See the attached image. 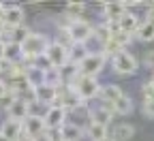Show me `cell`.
Returning a JSON list of instances; mask_svg holds the SVG:
<instances>
[{"label":"cell","instance_id":"obj_1","mask_svg":"<svg viewBox=\"0 0 154 141\" xmlns=\"http://www.w3.org/2000/svg\"><path fill=\"white\" fill-rule=\"evenodd\" d=\"M49 36L45 32H30L26 36V41L22 43L24 49V62L26 64H36L41 58H45V51L49 47Z\"/></svg>","mask_w":154,"mask_h":141},{"label":"cell","instance_id":"obj_11","mask_svg":"<svg viewBox=\"0 0 154 141\" xmlns=\"http://www.w3.org/2000/svg\"><path fill=\"white\" fill-rule=\"evenodd\" d=\"M34 100L43 103L45 107H54L56 100H58V88H54V86H49V84H43L41 88L34 90Z\"/></svg>","mask_w":154,"mask_h":141},{"label":"cell","instance_id":"obj_6","mask_svg":"<svg viewBox=\"0 0 154 141\" xmlns=\"http://www.w3.org/2000/svg\"><path fill=\"white\" fill-rule=\"evenodd\" d=\"M105 62H107V58L103 56V54H90L84 62L79 64V75H86V77H96L101 71H103V66H105Z\"/></svg>","mask_w":154,"mask_h":141},{"label":"cell","instance_id":"obj_24","mask_svg":"<svg viewBox=\"0 0 154 141\" xmlns=\"http://www.w3.org/2000/svg\"><path fill=\"white\" fill-rule=\"evenodd\" d=\"M111 109H113V113H118V115H128V113L133 111V98H131L128 94H122V96L111 105Z\"/></svg>","mask_w":154,"mask_h":141},{"label":"cell","instance_id":"obj_31","mask_svg":"<svg viewBox=\"0 0 154 141\" xmlns=\"http://www.w3.org/2000/svg\"><path fill=\"white\" fill-rule=\"evenodd\" d=\"M34 141H49V137H47V135H45V133H43V135H41V137H36V139H34Z\"/></svg>","mask_w":154,"mask_h":141},{"label":"cell","instance_id":"obj_16","mask_svg":"<svg viewBox=\"0 0 154 141\" xmlns=\"http://www.w3.org/2000/svg\"><path fill=\"white\" fill-rule=\"evenodd\" d=\"M84 124H77V122H66L62 124V128H60V137L62 139H66V141H79V139H84L86 137V133H84Z\"/></svg>","mask_w":154,"mask_h":141},{"label":"cell","instance_id":"obj_5","mask_svg":"<svg viewBox=\"0 0 154 141\" xmlns=\"http://www.w3.org/2000/svg\"><path fill=\"white\" fill-rule=\"evenodd\" d=\"M45 64L47 66H51V69H62L66 62H69V49L64 47V45H60V43H56V41H51L49 43V47H47V51H45Z\"/></svg>","mask_w":154,"mask_h":141},{"label":"cell","instance_id":"obj_26","mask_svg":"<svg viewBox=\"0 0 154 141\" xmlns=\"http://www.w3.org/2000/svg\"><path fill=\"white\" fill-rule=\"evenodd\" d=\"M141 96H143V100H154V84L152 81L141 86Z\"/></svg>","mask_w":154,"mask_h":141},{"label":"cell","instance_id":"obj_7","mask_svg":"<svg viewBox=\"0 0 154 141\" xmlns=\"http://www.w3.org/2000/svg\"><path fill=\"white\" fill-rule=\"evenodd\" d=\"M2 24H5L7 28L24 26V24H26V11L19 7V5H9V7H5V13H2Z\"/></svg>","mask_w":154,"mask_h":141},{"label":"cell","instance_id":"obj_13","mask_svg":"<svg viewBox=\"0 0 154 141\" xmlns=\"http://www.w3.org/2000/svg\"><path fill=\"white\" fill-rule=\"evenodd\" d=\"M126 13H128V5H124V2H107L103 7L105 22H120Z\"/></svg>","mask_w":154,"mask_h":141},{"label":"cell","instance_id":"obj_20","mask_svg":"<svg viewBox=\"0 0 154 141\" xmlns=\"http://www.w3.org/2000/svg\"><path fill=\"white\" fill-rule=\"evenodd\" d=\"M88 56H90V49H88L86 43H73L69 47V60L75 62V64H82Z\"/></svg>","mask_w":154,"mask_h":141},{"label":"cell","instance_id":"obj_4","mask_svg":"<svg viewBox=\"0 0 154 141\" xmlns=\"http://www.w3.org/2000/svg\"><path fill=\"white\" fill-rule=\"evenodd\" d=\"M111 66H113V71L118 73V75H135L137 73V69H139V62H137V58H135L133 54H128L126 49L122 51V54H118V56H113L111 58Z\"/></svg>","mask_w":154,"mask_h":141},{"label":"cell","instance_id":"obj_35","mask_svg":"<svg viewBox=\"0 0 154 141\" xmlns=\"http://www.w3.org/2000/svg\"><path fill=\"white\" fill-rule=\"evenodd\" d=\"M60 141H66V139H60Z\"/></svg>","mask_w":154,"mask_h":141},{"label":"cell","instance_id":"obj_22","mask_svg":"<svg viewBox=\"0 0 154 141\" xmlns=\"http://www.w3.org/2000/svg\"><path fill=\"white\" fill-rule=\"evenodd\" d=\"M84 133H86V137L90 141H101V139H105L109 135L107 133V126H101V124H96V122H88L86 128H84Z\"/></svg>","mask_w":154,"mask_h":141},{"label":"cell","instance_id":"obj_12","mask_svg":"<svg viewBox=\"0 0 154 141\" xmlns=\"http://www.w3.org/2000/svg\"><path fill=\"white\" fill-rule=\"evenodd\" d=\"M24 133L28 135V137H41L47 128H45V120L41 118V115H28L26 120H24Z\"/></svg>","mask_w":154,"mask_h":141},{"label":"cell","instance_id":"obj_32","mask_svg":"<svg viewBox=\"0 0 154 141\" xmlns=\"http://www.w3.org/2000/svg\"><path fill=\"white\" fill-rule=\"evenodd\" d=\"M101 141H116V139H113L111 135H107V137H105V139H101Z\"/></svg>","mask_w":154,"mask_h":141},{"label":"cell","instance_id":"obj_3","mask_svg":"<svg viewBox=\"0 0 154 141\" xmlns=\"http://www.w3.org/2000/svg\"><path fill=\"white\" fill-rule=\"evenodd\" d=\"M77 96H79L84 103H88V100L92 98H99V90H101V84H99V79L96 77H86V75H79L75 79V84L71 86Z\"/></svg>","mask_w":154,"mask_h":141},{"label":"cell","instance_id":"obj_19","mask_svg":"<svg viewBox=\"0 0 154 141\" xmlns=\"http://www.w3.org/2000/svg\"><path fill=\"white\" fill-rule=\"evenodd\" d=\"M139 22L141 19L135 15L131 9H128V13L118 22V28H120V32H124V34H131V36H135V32H137V28H139Z\"/></svg>","mask_w":154,"mask_h":141},{"label":"cell","instance_id":"obj_33","mask_svg":"<svg viewBox=\"0 0 154 141\" xmlns=\"http://www.w3.org/2000/svg\"><path fill=\"white\" fill-rule=\"evenodd\" d=\"M0 141H9V139H7V137H5V135H0Z\"/></svg>","mask_w":154,"mask_h":141},{"label":"cell","instance_id":"obj_34","mask_svg":"<svg viewBox=\"0 0 154 141\" xmlns=\"http://www.w3.org/2000/svg\"><path fill=\"white\" fill-rule=\"evenodd\" d=\"M152 84H154V77H152Z\"/></svg>","mask_w":154,"mask_h":141},{"label":"cell","instance_id":"obj_21","mask_svg":"<svg viewBox=\"0 0 154 141\" xmlns=\"http://www.w3.org/2000/svg\"><path fill=\"white\" fill-rule=\"evenodd\" d=\"M5 60L9 64H19L24 62V49L19 43H7V49H5Z\"/></svg>","mask_w":154,"mask_h":141},{"label":"cell","instance_id":"obj_27","mask_svg":"<svg viewBox=\"0 0 154 141\" xmlns=\"http://www.w3.org/2000/svg\"><path fill=\"white\" fill-rule=\"evenodd\" d=\"M143 64H146L148 69L154 71V49H152V51H146V56H143Z\"/></svg>","mask_w":154,"mask_h":141},{"label":"cell","instance_id":"obj_17","mask_svg":"<svg viewBox=\"0 0 154 141\" xmlns=\"http://www.w3.org/2000/svg\"><path fill=\"white\" fill-rule=\"evenodd\" d=\"M122 94H124L122 88L116 84H101V90H99V98L103 100V105H113Z\"/></svg>","mask_w":154,"mask_h":141},{"label":"cell","instance_id":"obj_29","mask_svg":"<svg viewBox=\"0 0 154 141\" xmlns=\"http://www.w3.org/2000/svg\"><path fill=\"white\" fill-rule=\"evenodd\" d=\"M5 49H7V43L0 38V60H5Z\"/></svg>","mask_w":154,"mask_h":141},{"label":"cell","instance_id":"obj_23","mask_svg":"<svg viewBox=\"0 0 154 141\" xmlns=\"http://www.w3.org/2000/svg\"><path fill=\"white\" fill-rule=\"evenodd\" d=\"M116 141H128V139H133L135 137V128L128 124V122H122V124H118L111 133H109Z\"/></svg>","mask_w":154,"mask_h":141},{"label":"cell","instance_id":"obj_9","mask_svg":"<svg viewBox=\"0 0 154 141\" xmlns=\"http://www.w3.org/2000/svg\"><path fill=\"white\" fill-rule=\"evenodd\" d=\"M45 69H47V66H38V62H36V64H28V66H26L24 79H26V84H28L32 90L41 88V86L45 84Z\"/></svg>","mask_w":154,"mask_h":141},{"label":"cell","instance_id":"obj_2","mask_svg":"<svg viewBox=\"0 0 154 141\" xmlns=\"http://www.w3.org/2000/svg\"><path fill=\"white\" fill-rule=\"evenodd\" d=\"M62 28L66 30V34L71 36L73 43H88L94 36V24L86 22V19H71Z\"/></svg>","mask_w":154,"mask_h":141},{"label":"cell","instance_id":"obj_10","mask_svg":"<svg viewBox=\"0 0 154 141\" xmlns=\"http://www.w3.org/2000/svg\"><path fill=\"white\" fill-rule=\"evenodd\" d=\"M43 120H45V128L49 130V128H62V124L66 122V111L62 109V107H49L47 111H45V115H43Z\"/></svg>","mask_w":154,"mask_h":141},{"label":"cell","instance_id":"obj_30","mask_svg":"<svg viewBox=\"0 0 154 141\" xmlns=\"http://www.w3.org/2000/svg\"><path fill=\"white\" fill-rule=\"evenodd\" d=\"M15 141H34V137H28V135L24 133L22 137H19V139H15Z\"/></svg>","mask_w":154,"mask_h":141},{"label":"cell","instance_id":"obj_15","mask_svg":"<svg viewBox=\"0 0 154 141\" xmlns=\"http://www.w3.org/2000/svg\"><path fill=\"white\" fill-rule=\"evenodd\" d=\"M113 109L111 105H99V107H92L90 109V122H96V124H101V126H107L111 122V118H113Z\"/></svg>","mask_w":154,"mask_h":141},{"label":"cell","instance_id":"obj_28","mask_svg":"<svg viewBox=\"0 0 154 141\" xmlns=\"http://www.w3.org/2000/svg\"><path fill=\"white\" fill-rule=\"evenodd\" d=\"M143 113L154 118V100H143Z\"/></svg>","mask_w":154,"mask_h":141},{"label":"cell","instance_id":"obj_25","mask_svg":"<svg viewBox=\"0 0 154 141\" xmlns=\"http://www.w3.org/2000/svg\"><path fill=\"white\" fill-rule=\"evenodd\" d=\"M86 11V5L84 2H69L64 7V17H69V22L71 19H82V13Z\"/></svg>","mask_w":154,"mask_h":141},{"label":"cell","instance_id":"obj_18","mask_svg":"<svg viewBox=\"0 0 154 141\" xmlns=\"http://www.w3.org/2000/svg\"><path fill=\"white\" fill-rule=\"evenodd\" d=\"M0 135H5L9 141H15L24 135V124L22 122H17V120H5L2 124H0Z\"/></svg>","mask_w":154,"mask_h":141},{"label":"cell","instance_id":"obj_14","mask_svg":"<svg viewBox=\"0 0 154 141\" xmlns=\"http://www.w3.org/2000/svg\"><path fill=\"white\" fill-rule=\"evenodd\" d=\"M7 118L9 120H17V122H24V120L28 118V100L15 98L13 103L7 107Z\"/></svg>","mask_w":154,"mask_h":141},{"label":"cell","instance_id":"obj_8","mask_svg":"<svg viewBox=\"0 0 154 141\" xmlns=\"http://www.w3.org/2000/svg\"><path fill=\"white\" fill-rule=\"evenodd\" d=\"M148 11H150V13L139 22V28H137V32H135V36H137L139 41H143V43L154 41V5H152Z\"/></svg>","mask_w":154,"mask_h":141}]
</instances>
